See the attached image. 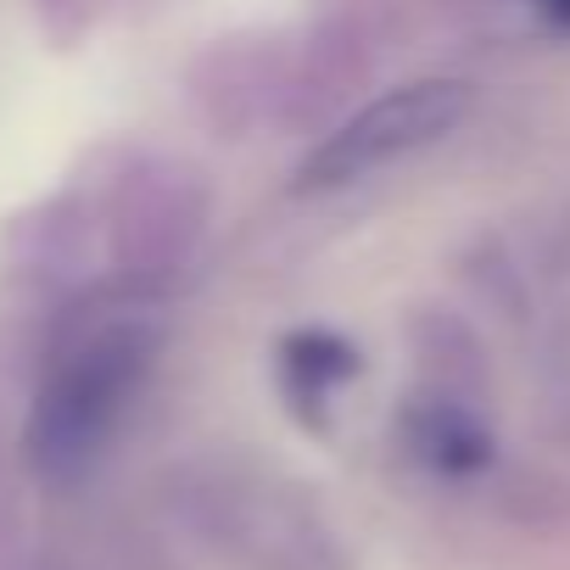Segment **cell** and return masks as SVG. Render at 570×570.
Listing matches in <instances>:
<instances>
[{"instance_id":"cell-5","label":"cell","mask_w":570,"mask_h":570,"mask_svg":"<svg viewBox=\"0 0 570 570\" xmlns=\"http://www.w3.org/2000/svg\"><path fill=\"white\" fill-rule=\"evenodd\" d=\"M347 375H358V353L331 331H303L279 347V386L292 397L297 420H320Z\"/></svg>"},{"instance_id":"cell-3","label":"cell","mask_w":570,"mask_h":570,"mask_svg":"<svg viewBox=\"0 0 570 570\" xmlns=\"http://www.w3.org/2000/svg\"><path fill=\"white\" fill-rule=\"evenodd\" d=\"M470 101L475 96L459 79H414V85L375 96L297 163V190H336V185L370 179V174L436 146L442 135H453L470 118Z\"/></svg>"},{"instance_id":"cell-7","label":"cell","mask_w":570,"mask_h":570,"mask_svg":"<svg viewBox=\"0 0 570 570\" xmlns=\"http://www.w3.org/2000/svg\"><path fill=\"white\" fill-rule=\"evenodd\" d=\"M35 12H40V23L51 29V40L68 46V40L85 35V23H90V0H35Z\"/></svg>"},{"instance_id":"cell-1","label":"cell","mask_w":570,"mask_h":570,"mask_svg":"<svg viewBox=\"0 0 570 570\" xmlns=\"http://www.w3.org/2000/svg\"><path fill=\"white\" fill-rule=\"evenodd\" d=\"M157 364V325L140 314L101 320L79 331L46 370V386L29 414V459L40 475L68 481L101 459L135 409L146 375Z\"/></svg>"},{"instance_id":"cell-6","label":"cell","mask_w":570,"mask_h":570,"mask_svg":"<svg viewBox=\"0 0 570 570\" xmlns=\"http://www.w3.org/2000/svg\"><path fill=\"white\" fill-rule=\"evenodd\" d=\"M414 448L436 464V470H475L487 459V431L475 420V409L464 397H442L431 392L414 414Z\"/></svg>"},{"instance_id":"cell-2","label":"cell","mask_w":570,"mask_h":570,"mask_svg":"<svg viewBox=\"0 0 570 570\" xmlns=\"http://www.w3.org/2000/svg\"><path fill=\"white\" fill-rule=\"evenodd\" d=\"M213 213L207 174L185 157H135L112 174L107 207H101V235L107 257L129 285H163L174 279L190 252L202 246Z\"/></svg>"},{"instance_id":"cell-4","label":"cell","mask_w":570,"mask_h":570,"mask_svg":"<svg viewBox=\"0 0 570 570\" xmlns=\"http://www.w3.org/2000/svg\"><path fill=\"white\" fill-rule=\"evenodd\" d=\"M292 79H297L292 40L274 29H240L196 51V62L185 68V96L213 135L240 140L263 124H285Z\"/></svg>"},{"instance_id":"cell-8","label":"cell","mask_w":570,"mask_h":570,"mask_svg":"<svg viewBox=\"0 0 570 570\" xmlns=\"http://www.w3.org/2000/svg\"><path fill=\"white\" fill-rule=\"evenodd\" d=\"M537 7H542V12H548L559 29H570V0H537Z\"/></svg>"}]
</instances>
